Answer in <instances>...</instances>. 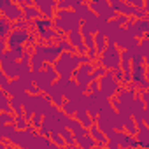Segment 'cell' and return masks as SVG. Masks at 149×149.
Here are the masks:
<instances>
[{"mask_svg": "<svg viewBox=\"0 0 149 149\" xmlns=\"http://www.w3.org/2000/svg\"><path fill=\"white\" fill-rule=\"evenodd\" d=\"M107 72H109V68H107V67H104L102 63H100V67H98V65H95V70H93V79H97V77H104Z\"/></svg>", "mask_w": 149, "mask_h": 149, "instance_id": "cb8c5ba5", "label": "cell"}, {"mask_svg": "<svg viewBox=\"0 0 149 149\" xmlns=\"http://www.w3.org/2000/svg\"><path fill=\"white\" fill-rule=\"evenodd\" d=\"M0 4H2V16L9 18L11 21H19L25 18L23 7L18 6L16 0H0Z\"/></svg>", "mask_w": 149, "mask_h": 149, "instance_id": "9c48e42d", "label": "cell"}, {"mask_svg": "<svg viewBox=\"0 0 149 149\" xmlns=\"http://www.w3.org/2000/svg\"><path fill=\"white\" fill-rule=\"evenodd\" d=\"M86 61H91L88 54H79L77 51H63L53 65L61 79H72L79 65Z\"/></svg>", "mask_w": 149, "mask_h": 149, "instance_id": "6da1fadb", "label": "cell"}, {"mask_svg": "<svg viewBox=\"0 0 149 149\" xmlns=\"http://www.w3.org/2000/svg\"><path fill=\"white\" fill-rule=\"evenodd\" d=\"M76 118L86 126V128H91L95 123L93 121H97V118H93L91 114H90V111L88 109H77V112H76Z\"/></svg>", "mask_w": 149, "mask_h": 149, "instance_id": "e0dca14e", "label": "cell"}, {"mask_svg": "<svg viewBox=\"0 0 149 149\" xmlns=\"http://www.w3.org/2000/svg\"><path fill=\"white\" fill-rule=\"evenodd\" d=\"M37 33H39V37H40L42 40L51 42L54 37H60L61 32H58V30H54V28H42V30H37Z\"/></svg>", "mask_w": 149, "mask_h": 149, "instance_id": "ffe728a7", "label": "cell"}, {"mask_svg": "<svg viewBox=\"0 0 149 149\" xmlns=\"http://www.w3.org/2000/svg\"><path fill=\"white\" fill-rule=\"evenodd\" d=\"M2 72H6L11 79H18L21 74V61L11 60V58H2Z\"/></svg>", "mask_w": 149, "mask_h": 149, "instance_id": "30bf717a", "label": "cell"}, {"mask_svg": "<svg viewBox=\"0 0 149 149\" xmlns=\"http://www.w3.org/2000/svg\"><path fill=\"white\" fill-rule=\"evenodd\" d=\"M83 25V19L77 16L76 11H68V9H58L56 18H54V26L60 32H72V30H79Z\"/></svg>", "mask_w": 149, "mask_h": 149, "instance_id": "7a4b0ae2", "label": "cell"}, {"mask_svg": "<svg viewBox=\"0 0 149 149\" xmlns=\"http://www.w3.org/2000/svg\"><path fill=\"white\" fill-rule=\"evenodd\" d=\"M147 79H149V63H147Z\"/></svg>", "mask_w": 149, "mask_h": 149, "instance_id": "4dcf8cb0", "label": "cell"}, {"mask_svg": "<svg viewBox=\"0 0 149 149\" xmlns=\"http://www.w3.org/2000/svg\"><path fill=\"white\" fill-rule=\"evenodd\" d=\"M14 119H16L14 112H2L0 114V123L2 125H11V123H14Z\"/></svg>", "mask_w": 149, "mask_h": 149, "instance_id": "7402d4cb", "label": "cell"}, {"mask_svg": "<svg viewBox=\"0 0 149 149\" xmlns=\"http://www.w3.org/2000/svg\"><path fill=\"white\" fill-rule=\"evenodd\" d=\"M56 2H60V0H56Z\"/></svg>", "mask_w": 149, "mask_h": 149, "instance_id": "d6a6232c", "label": "cell"}, {"mask_svg": "<svg viewBox=\"0 0 149 149\" xmlns=\"http://www.w3.org/2000/svg\"><path fill=\"white\" fill-rule=\"evenodd\" d=\"M74 11L77 13V16H79L83 21H88V19H91V18L95 16V13H93V9L90 7L88 2H81V4H77L76 7H74Z\"/></svg>", "mask_w": 149, "mask_h": 149, "instance_id": "9a60e30c", "label": "cell"}, {"mask_svg": "<svg viewBox=\"0 0 149 149\" xmlns=\"http://www.w3.org/2000/svg\"><path fill=\"white\" fill-rule=\"evenodd\" d=\"M28 21L26 19H19V21H14V28H28Z\"/></svg>", "mask_w": 149, "mask_h": 149, "instance_id": "484cf974", "label": "cell"}, {"mask_svg": "<svg viewBox=\"0 0 149 149\" xmlns=\"http://www.w3.org/2000/svg\"><path fill=\"white\" fill-rule=\"evenodd\" d=\"M30 33H28V28H14L9 37H7V42H9V47H14V46H23L26 44Z\"/></svg>", "mask_w": 149, "mask_h": 149, "instance_id": "8fae6325", "label": "cell"}, {"mask_svg": "<svg viewBox=\"0 0 149 149\" xmlns=\"http://www.w3.org/2000/svg\"><path fill=\"white\" fill-rule=\"evenodd\" d=\"M144 121H146V125L149 126V109L146 107V116H144Z\"/></svg>", "mask_w": 149, "mask_h": 149, "instance_id": "f546056e", "label": "cell"}, {"mask_svg": "<svg viewBox=\"0 0 149 149\" xmlns=\"http://www.w3.org/2000/svg\"><path fill=\"white\" fill-rule=\"evenodd\" d=\"M33 53L39 54L44 61L54 63V61L58 60V56L63 53V49H61L58 44H56V46H53V44H37V46L33 47Z\"/></svg>", "mask_w": 149, "mask_h": 149, "instance_id": "52a82bcc", "label": "cell"}, {"mask_svg": "<svg viewBox=\"0 0 149 149\" xmlns=\"http://www.w3.org/2000/svg\"><path fill=\"white\" fill-rule=\"evenodd\" d=\"M121 47L116 44V42H112V40H109V44H107V47H105V51L100 54V63L104 65V67H107L109 70H114L116 67H119L121 65Z\"/></svg>", "mask_w": 149, "mask_h": 149, "instance_id": "277c9868", "label": "cell"}, {"mask_svg": "<svg viewBox=\"0 0 149 149\" xmlns=\"http://www.w3.org/2000/svg\"><path fill=\"white\" fill-rule=\"evenodd\" d=\"M9 76H7V74L6 72H2V74H0V84H2V90H6L7 86H9Z\"/></svg>", "mask_w": 149, "mask_h": 149, "instance_id": "d4e9b609", "label": "cell"}, {"mask_svg": "<svg viewBox=\"0 0 149 149\" xmlns=\"http://www.w3.org/2000/svg\"><path fill=\"white\" fill-rule=\"evenodd\" d=\"M49 139L54 142V146H65V144H67V142L63 140V135H61L60 132H51V133H49Z\"/></svg>", "mask_w": 149, "mask_h": 149, "instance_id": "44dd1931", "label": "cell"}, {"mask_svg": "<svg viewBox=\"0 0 149 149\" xmlns=\"http://www.w3.org/2000/svg\"><path fill=\"white\" fill-rule=\"evenodd\" d=\"M33 74H35V84H37V88L40 91H47L58 79V72H56L53 63L44 65V68H40V70H37Z\"/></svg>", "mask_w": 149, "mask_h": 149, "instance_id": "3957f363", "label": "cell"}, {"mask_svg": "<svg viewBox=\"0 0 149 149\" xmlns=\"http://www.w3.org/2000/svg\"><path fill=\"white\" fill-rule=\"evenodd\" d=\"M23 7V13H25V19L32 25L35 19H39V18H42V13H40V9L37 7V6H32V4H25V6H21Z\"/></svg>", "mask_w": 149, "mask_h": 149, "instance_id": "5bb4252c", "label": "cell"}, {"mask_svg": "<svg viewBox=\"0 0 149 149\" xmlns=\"http://www.w3.org/2000/svg\"><path fill=\"white\" fill-rule=\"evenodd\" d=\"M93 70H95V63L86 61L84 65L81 63L79 68L76 70V74H74V79L83 88V91H90V83L93 81Z\"/></svg>", "mask_w": 149, "mask_h": 149, "instance_id": "5b68a950", "label": "cell"}, {"mask_svg": "<svg viewBox=\"0 0 149 149\" xmlns=\"http://www.w3.org/2000/svg\"><path fill=\"white\" fill-rule=\"evenodd\" d=\"M0 39H7L9 37V33L14 30V23H11V19L9 18H6V16H2V19H0Z\"/></svg>", "mask_w": 149, "mask_h": 149, "instance_id": "ac0fdd59", "label": "cell"}, {"mask_svg": "<svg viewBox=\"0 0 149 149\" xmlns=\"http://www.w3.org/2000/svg\"><path fill=\"white\" fill-rule=\"evenodd\" d=\"M146 107H147V109H149V102H147V104H146Z\"/></svg>", "mask_w": 149, "mask_h": 149, "instance_id": "1f68e13d", "label": "cell"}, {"mask_svg": "<svg viewBox=\"0 0 149 149\" xmlns=\"http://www.w3.org/2000/svg\"><path fill=\"white\" fill-rule=\"evenodd\" d=\"M90 133H91V137L95 139V142H97V146H105L107 144V133L98 126V125H93L91 128H90Z\"/></svg>", "mask_w": 149, "mask_h": 149, "instance_id": "2e32d148", "label": "cell"}, {"mask_svg": "<svg viewBox=\"0 0 149 149\" xmlns=\"http://www.w3.org/2000/svg\"><path fill=\"white\" fill-rule=\"evenodd\" d=\"M67 39L72 42V46H76V49H77L79 54H86V53H88V47H86V44H84V37H83V33H81V28H79V30L68 32V33H67Z\"/></svg>", "mask_w": 149, "mask_h": 149, "instance_id": "4fadbf2b", "label": "cell"}, {"mask_svg": "<svg viewBox=\"0 0 149 149\" xmlns=\"http://www.w3.org/2000/svg\"><path fill=\"white\" fill-rule=\"evenodd\" d=\"M112 72H114V76H116V77H118V79L123 83V68H121V65H119V67H116Z\"/></svg>", "mask_w": 149, "mask_h": 149, "instance_id": "83f0119b", "label": "cell"}, {"mask_svg": "<svg viewBox=\"0 0 149 149\" xmlns=\"http://www.w3.org/2000/svg\"><path fill=\"white\" fill-rule=\"evenodd\" d=\"M107 44H109V37H107L104 32H97V33H95V46H97L98 54H102V53L105 51Z\"/></svg>", "mask_w": 149, "mask_h": 149, "instance_id": "d6986e66", "label": "cell"}, {"mask_svg": "<svg viewBox=\"0 0 149 149\" xmlns=\"http://www.w3.org/2000/svg\"><path fill=\"white\" fill-rule=\"evenodd\" d=\"M47 97L53 100V104L56 105V107H61L63 104H65V100H67V97H65V91H63V86H61V83L60 81H56L47 91Z\"/></svg>", "mask_w": 149, "mask_h": 149, "instance_id": "7c38bea8", "label": "cell"}, {"mask_svg": "<svg viewBox=\"0 0 149 149\" xmlns=\"http://www.w3.org/2000/svg\"><path fill=\"white\" fill-rule=\"evenodd\" d=\"M90 7L93 9V13L104 19H114L118 16L116 9L111 6L109 0H91L90 2Z\"/></svg>", "mask_w": 149, "mask_h": 149, "instance_id": "ba28073f", "label": "cell"}, {"mask_svg": "<svg viewBox=\"0 0 149 149\" xmlns=\"http://www.w3.org/2000/svg\"><path fill=\"white\" fill-rule=\"evenodd\" d=\"M128 4H133V6H137V7H144V4H146V0H126Z\"/></svg>", "mask_w": 149, "mask_h": 149, "instance_id": "f1b7e54d", "label": "cell"}, {"mask_svg": "<svg viewBox=\"0 0 149 149\" xmlns=\"http://www.w3.org/2000/svg\"><path fill=\"white\" fill-rule=\"evenodd\" d=\"M119 90H121V81L114 76L112 70H109L104 77H100V91L107 98H112L116 93H119Z\"/></svg>", "mask_w": 149, "mask_h": 149, "instance_id": "8992f818", "label": "cell"}, {"mask_svg": "<svg viewBox=\"0 0 149 149\" xmlns=\"http://www.w3.org/2000/svg\"><path fill=\"white\" fill-rule=\"evenodd\" d=\"M42 116H44V114H42L40 111H37V112H35V114L32 116V119H30L32 123H30V125H32L33 128H40V125L44 123V121H42Z\"/></svg>", "mask_w": 149, "mask_h": 149, "instance_id": "603a6c76", "label": "cell"}, {"mask_svg": "<svg viewBox=\"0 0 149 149\" xmlns=\"http://www.w3.org/2000/svg\"><path fill=\"white\" fill-rule=\"evenodd\" d=\"M90 91H100V83H98V79H93V81L90 83Z\"/></svg>", "mask_w": 149, "mask_h": 149, "instance_id": "4316f807", "label": "cell"}]
</instances>
